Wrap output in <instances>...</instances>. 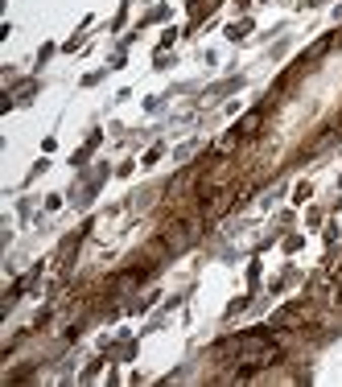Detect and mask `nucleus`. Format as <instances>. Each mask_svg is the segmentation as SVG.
Masks as SVG:
<instances>
[{
  "instance_id": "1",
  "label": "nucleus",
  "mask_w": 342,
  "mask_h": 387,
  "mask_svg": "<svg viewBox=\"0 0 342 387\" xmlns=\"http://www.w3.org/2000/svg\"><path fill=\"white\" fill-rule=\"evenodd\" d=\"M247 33H252V21H235V25H227V37H231V42H243Z\"/></svg>"
},
{
  "instance_id": "2",
  "label": "nucleus",
  "mask_w": 342,
  "mask_h": 387,
  "mask_svg": "<svg viewBox=\"0 0 342 387\" xmlns=\"http://www.w3.org/2000/svg\"><path fill=\"white\" fill-rule=\"evenodd\" d=\"M309 194H314V185H309V181H301V185L293 189V202H305V198H309Z\"/></svg>"
}]
</instances>
